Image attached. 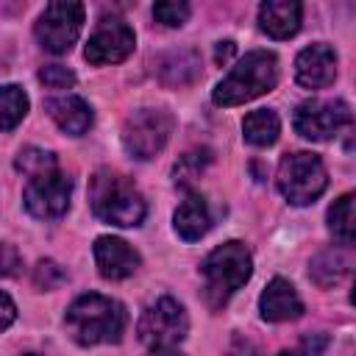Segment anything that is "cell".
I'll return each instance as SVG.
<instances>
[{
	"instance_id": "7c38bea8",
	"label": "cell",
	"mask_w": 356,
	"mask_h": 356,
	"mask_svg": "<svg viewBox=\"0 0 356 356\" xmlns=\"http://www.w3.org/2000/svg\"><path fill=\"white\" fill-rule=\"evenodd\" d=\"M295 78L303 89H323L337 78V53L325 42L309 44L295 58Z\"/></svg>"
},
{
	"instance_id": "7a4b0ae2",
	"label": "cell",
	"mask_w": 356,
	"mask_h": 356,
	"mask_svg": "<svg viewBox=\"0 0 356 356\" xmlns=\"http://www.w3.org/2000/svg\"><path fill=\"white\" fill-rule=\"evenodd\" d=\"M89 206L97 220L120 228L142 225L147 214V203L131 178L114 170H97L89 178Z\"/></svg>"
},
{
	"instance_id": "1f68e13d",
	"label": "cell",
	"mask_w": 356,
	"mask_h": 356,
	"mask_svg": "<svg viewBox=\"0 0 356 356\" xmlns=\"http://www.w3.org/2000/svg\"><path fill=\"white\" fill-rule=\"evenodd\" d=\"M147 356H184V353L175 350V348H153Z\"/></svg>"
},
{
	"instance_id": "44dd1931",
	"label": "cell",
	"mask_w": 356,
	"mask_h": 356,
	"mask_svg": "<svg viewBox=\"0 0 356 356\" xmlns=\"http://www.w3.org/2000/svg\"><path fill=\"white\" fill-rule=\"evenodd\" d=\"M28 114V95L17 83L0 86V131H11Z\"/></svg>"
},
{
	"instance_id": "8992f818",
	"label": "cell",
	"mask_w": 356,
	"mask_h": 356,
	"mask_svg": "<svg viewBox=\"0 0 356 356\" xmlns=\"http://www.w3.org/2000/svg\"><path fill=\"white\" fill-rule=\"evenodd\" d=\"M175 128V120L164 108H139L134 111L122 125V147L134 159H153L164 150L170 134Z\"/></svg>"
},
{
	"instance_id": "d4e9b609",
	"label": "cell",
	"mask_w": 356,
	"mask_h": 356,
	"mask_svg": "<svg viewBox=\"0 0 356 356\" xmlns=\"http://www.w3.org/2000/svg\"><path fill=\"white\" fill-rule=\"evenodd\" d=\"M189 14H192L189 3H178V0H167V3H156V6H153V17H156L161 25H167V28L184 25V22L189 19Z\"/></svg>"
},
{
	"instance_id": "ba28073f",
	"label": "cell",
	"mask_w": 356,
	"mask_h": 356,
	"mask_svg": "<svg viewBox=\"0 0 356 356\" xmlns=\"http://www.w3.org/2000/svg\"><path fill=\"white\" fill-rule=\"evenodd\" d=\"M83 25V6L75 0H56L47 3L36 19V42L47 53H67Z\"/></svg>"
},
{
	"instance_id": "f1b7e54d",
	"label": "cell",
	"mask_w": 356,
	"mask_h": 356,
	"mask_svg": "<svg viewBox=\"0 0 356 356\" xmlns=\"http://www.w3.org/2000/svg\"><path fill=\"white\" fill-rule=\"evenodd\" d=\"M14 320H17V306H14V300H11L6 292H0V331H6Z\"/></svg>"
},
{
	"instance_id": "603a6c76",
	"label": "cell",
	"mask_w": 356,
	"mask_h": 356,
	"mask_svg": "<svg viewBox=\"0 0 356 356\" xmlns=\"http://www.w3.org/2000/svg\"><path fill=\"white\" fill-rule=\"evenodd\" d=\"M211 164V150L209 147H192V150H186L181 159H178V164L172 167V178H175V186H189L195 178H200V172L206 170Z\"/></svg>"
},
{
	"instance_id": "83f0119b",
	"label": "cell",
	"mask_w": 356,
	"mask_h": 356,
	"mask_svg": "<svg viewBox=\"0 0 356 356\" xmlns=\"http://www.w3.org/2000/svg\"><path fill=\"white\" fill-rule=\"evenodd\" d=\"M17 267H19V256H17V250H14L11 245L0 242V275H11Z\"/></svg>"
},
{
	"instance_id": "9c48e42d",
	"label": "cell",
	"mask_w": 356,
	"mask_h": 356,
	"mask_svg": "<svg viewBox=\"0 0 356 356\" xmlns=\"http://www.w3.org/2000/svg\"><path fill=\"white\" fill-rule=\"evenodd\" d=\"M292 125L303 139L325 142L350 125V106L345 100H306L295 108Z\"/></svg>"
},
{
	"instance_id": "5b68a950",
	"label": "cell",
	"mask_w": 356,
	"mask_h": 356,
	"mask_svg": "<svg viewBox=\"0 0 356 356\" xmlns=\"http://www.w3.org/2000/svg\"><path fill=\"white\" fill-rule=\"evenodd\" d=\"M328 186V172L320 156L309 150H298L281 159L278 164V192L292 206L314 203Z\"/></svg>"
},
{
	"instance_id": "5bb4252c",
	"label": "cell",
	"mask_w": 356,
	"mask_h": 356,
	"mask_svg": "<svg viewBox=\"0 0 356 356\" xmlns=\"http://www.w3.org/2000/svg\"><path fill=\"white\" fill-rule=\"evenodd\" d=\"M259 309L261 317L270 323H286V320H298L303 314V300L295 292V286L284 278H273L267 284V289L259 298Z\"/></svg>"
},
{
	"instance_id": "4fadbf2b",
	"label": "cell",
	"mask_w": 356,
	"mask_h": 356,
	"mask_svg": "<svg viewBox=\"0 0 356 356\" xmlns=\"http://www.w3.org/2000/svg\"><path fill=\"white\" fill-rule=\"evenodd\" d=\"M92 250L100 275L108 281H122L139 270V253L120 236H97Z\"/></svg>"
},
{
	"instance_id": "ffe728a7",
	"label": "cell",
	"mask_w": 356,
	"mask_h": 356,
	"mask_svg": "<svg viewBox=\"0 0 356 356\" xmlns=\"http://www.w3.org/2000/svg\"><path fill=\"white\" fill-rule=\"evenodd\" d=\"M242 134H245V139H248L250 145L267 147V145H273V142L278 139V134H281V120H278V114H275L273 108H256V111H250V114L245 117Z\"/></svg>"
},
{
	"instance_id": "4316f807",
	"label": "cell",
	"mask_w": 356,
	"mask_h": 356,
	"mask_svg": "<svg viewBox=\"0 0 356 356\" xmlns=\"http://www.w3.org/2000/svg\"><path fill=\"white\" fill-rule=\"evenodd\" d=\"M64 281V273H61V267L56 264V261H39L36 264V270H33V284L39 286V289H53L56 284H61Z\"/></svg>"
},
{
	"instance_id": "3957f363",
	"label": "cell",
	"mask_w": 356,
	"mask_h": 356,
	"mask_svg": "<svg viewBox=\"0 0 356 356\" xmlns=\"http://www.w3.org/2000/svg\"><path fill=\"white\" fill-rule=\"evenodd\" d=\"M275 83H278V58L270 50H253L245 53V58H239L236 67L214 86L211 100L217 106H239L270 92Z\"/></svg>"
},
{
	"instance_id": "f546056e",
	"label": "cell",
	"mask_w": 356,
	"mask_h": 356,
	"mask_svg": "<svg viewBox=\"0 0 356 356\" xmlns=\"http://www.w3.org/2000/svg\"><path fill=\"white\" fill-rule=\"evenodd\" d=\"M234 50H236V44H234L231 39H225V42H217V50H214V61H217V64L228 61V58L234 56Z\"/></svg>"
},
{
	"instance_id": "277c9868",
	"label": "cell",
	"mask_w": 356,
	"mask_h": 356,
	"mask_svg": "<svg viewBox=\"0 0 356 356\" xmlns=\"http://www.w3.org/2000/svg\"><path fill=\"white\" fill-rule=\"evenodd\" d=\"M203 281H206V303L211 309H220L253 273V259L250 250L231 239L225 245H217L200 264Z\"/></svg>"
},
{
	"instance_id": "484cf974",
	"label": "cell",
	"mask_w": 356,
	"mask_h": 356,
	"mask_svg": "<svg viewBox=\"0 0 356 356\" xmlns=\"http://www.w3.org/2000/svg\"><path fill=\"white\" fill-rule=\"evenodd\" d=\"M39 81L47 89H72L75 86V72L61 67V64H47L39 70Z\"/></svg>"
},
{
	"instance_id": "2e32d148",
	"label": "cell",
	"mask_w": 356,
	"mask_h": 356,
	"mask_svg": "<svg viewBox=\"0 0 356 356\" xmlns=\"http://www.w3.org/2000/svg\"><path fill=\"white\" fill-rule=\"evenodd\" d=\"M172 225H175V234L186 242L206 236V231L211 228V211H209V203L203 200V195L189 192L172 214Z\"/></svg>"
},
{
	"instance_id": "6da1fadb",
	"label": "cell",
	"mask_w": 356,
	"mask_h": 356,
	"mask_svg": "<svg viewBox=\"0 0 356 356\" xmlns=\"http://www.w3.org/2000/svg\"><path fill=\"white\" fill-rule=\"evenodd\" d=\"M64 323L78 345H106V342H120L128 314L120 300L97 292H86L70 303Z\"/></svg>"
},
{
	"instance_id": "e0dca14e",
	"label": "cell",
	"mask_w": 356,
	"mask_h": 356,
	"mask_svg": "<svg viewBox=\"0 0 356 356\" xmlns=\"http://www.w3.org/2000/svg\"><path fill=\"white\" fill-rule=\"evenodd\" d=\"M47 111L56 120V125L70 136H83L92 128V108L78 95H61L47 100Z\"/></svg>"
},
{
	"instance_id": "d6986e66",
	"label": "cell",
	"mask_w": 356,
	"mask_h": 356,
	"mask_svg": "<svg viewBox=\"0 0 356 356\" xmlns=\"http://www.w3.org/2000/svg\"><path fill=\"white\" fill-rule=\"evenodd\" d=\"M197 72H200V61L192 50H178L159 61V75L170 86H186L197 78Z\"/></svg>"
},
{
	"instance_id": "cb8c5ba5",
	"label": "cell",
	"mask_w": 356,
	"mask_h": 356,
	"mask_svg": "<svg viewBox=\"0 0 356 356\" xmlns=\"http://www.w3.org/2000/svg\"><path fill=\"white\" fill-rule=\"evenodd\" d=\"M14 164H17V170H19L22 175H28V178L42 175V172L58 167V164H56V156L47 153V150H39V147H25V150H19Z\"/></svg>"
},
{
	"instance_id": "52a82bcc",
	"label": "cell",
	"mask_w": 356,
	"mask_h": 356,
	"mask_svg": "<svg viewBox=\"0 0 356 356\" xmlns=\"http://www.w3.org/2000/svg\"><path fill=\"white\" fill-rule=\"evenodd\" d=\"M186 331H189L186 309L170 295H164L156 303H150L142 312L139 325H136L139 339L145 345H150V348H172L186 337Z\"/></svg>"
},
{
	"instance_id": "4dcf8cb0",
	"label": "cell",
	"mask_w": 356,
	"mask_h": 356,
	"mask_svg": "<svg viewBox=\"0 0 356 356\" xmlns=\"http://www.w3.org/2000/svg\"><path fill=\"white\" fill-rule=\"evenodd\" d=\"M231 356H256V348H253L248 339H245V342H242V339H236V342H234V348H231Z\"/></svg>"
},
{
	"instance_id": "836d02e7",
	"label": "cell",
	"mask_w": 356,
	"mask_h": 356,
	"mask_svg": "<svg viewBox=\"0 0 356 356\" xmlns=\"http://www.w3.org/2000/svg\"><path fill=\"white\" fill-rule=\"evenodd\" d=\"M25 356H42V353H25Z\"/></svg>"
},
{
	"instance_id": "30bf717a",
	"label": "cell",
	"mask_w": 356,
	"mask_h": 356,
	"mask_svg": "<svg viewBox=\"0 0 356 356\" xmlns=\"http://www.w3.org/2000/svg\"><path fill=\"white\" fill-rule=\"evenodd\" d=\"M70 192H72L70 178L56 167L42 175H33L25 184L22 200L28 214H33L36 220H58L70 209Z\"/></svg>"
},
{
	"instance_id": "ac0fdd59",
	"label": "cell",
	"mask_w": 356,
	"mask_h": 356,
	"mask_svg": "<svg viewBox=\"0 0 356 356\" xmlns=\"http://www.w3.org/2000/svg\"><path fill=\"white\" fill-rule=\"evenodd\" d=\"M350 248L348 245H339V248H328V250H320L312 264H309V275L317 286H331V284H339L348 273H350Z\"/></svg>"
},
{
	"instance_id": "9a60e30c",
	"label": "cell",
	"mask_w": 356,
	"mask_h": 356,
	"mask_svg": "<svg viewBox=\"0 0 356 356\" xmlns=\"http://www.w3.org/2000/svg\"><path fill=\"white\" fill-rule=\"evenodd\" d=\"M303 6L298 0H267L259 6V25L273 39H289L300 31Z\"/></svg>"
},
{
	"instance_id": "d6a6232c",
	"label": "cell",
	"mask_w": 356,
	"mask_h": 356,
	"mask_svg": "<svg viewBox=\"0 0 356 356\" xmlns=\"http://www.w3.org/2000/svg\"><path fill=\"white\" fill-rule=\"evenodd\" d=\"M278 356H309V353H306V350L300 348V350H281Z\"/></svg>"
},
{
	"instance_id": "8fae6325",
	"label": "cell",
	"mask_w": 356,
	"mask_h": 356,
	"mask_svg": "<svg viewBox=\"0 0 356 356\" xmlns=\"http://www.w3.org/2000/svg\"><path fill=\"white\" fill-rule=\"evenodd\" d=\"M134 44H136V36L125 19L103 17L92 31L83 56L89 64H120L134 53Z\"/></svg>"
},
{
	"instance_id": "7402d4cb",
	"label": "cell",
	"mask_w": 356,
	"mask_h": 356,
	"mask_svg": "<svg viewBox=\"0 0 356 356\" xmlns=\"http://www.w3.org/2000/svg\"><path fill=\"white\" fill-rule=\"evenodd\" d=\"M328 231L339 245H353V195L345 192L334 206L328 209Z\"/></svg>"
}]
</instances>
